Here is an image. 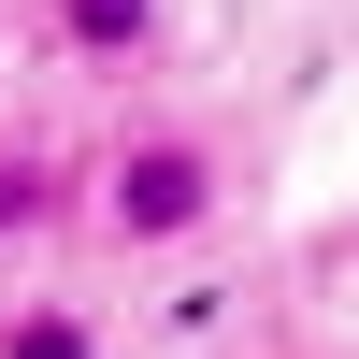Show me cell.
<instances>
[{
    "instance_id": "3957f363",
    "label": "cell",
    "mask_w": 359,
    "mask_h": 359,
    "mask_svg": "<svg viewBox=\"0 0 359 359\" xmlns=\"http://www.w3.org/2000/svg\"><path fill=\"white\" fill-rule=\"evenodd\" d=\"M0 359H101V331H86L72 302H29L15 331H0Z\"/></svg>"
},
{
    "instance_id": "7a4b0ae2",
    "label": "cell",
    "mask_w": 359,
    "mask_h": 359,
    "mask_svg": "<svg viewBox=\"0 0 359 359\" xmlns=\"http://www.w3.org/2000/svg\"><path fill=\"white\" fill-rule=\"evenodd\" d=\"M57 43L72 57H144L158 43V0H57Z\"/></svg>"
},
{
    "instance_id": "6da1fadb",
    "label": "cell",
    "mask_w": 359,
    "mask_h": 359,
    "mask_svg": "<svg viewBox=\"0 0 359 359\" xmlns=\"http://www.w3.org/2000/svg\"><path fill=\"white\" fill-rule=\"evenodd\" d=\"M201 216H216V144H201V130H130V144H115V187H101V230H115L130 259L187 245Z\"/></svg>"
},
{
    "instance_id": "277c9868",
    "label": "cell",
    "mask_w": 359,
    "mask_h": 359,
    "mask_svg": "<svg viewBox=\"0 0 359 359\" xmlns=\"http://www.w3.org/2000/svg\"><path fill=\"white\" fill-rule=\"evenodd\" d=\"M57 216V172L29 158V144H0V245H15V230H43Z\"/></svg>"
}]
</instances>
